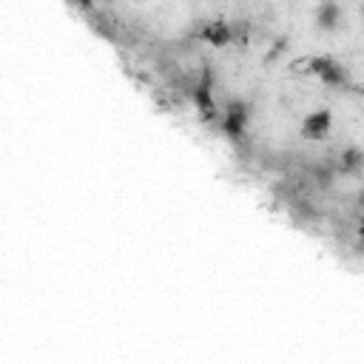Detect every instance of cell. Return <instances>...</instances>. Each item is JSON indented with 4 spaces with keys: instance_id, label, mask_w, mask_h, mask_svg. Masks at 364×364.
Masks as SVG:
<instances>
[{
    "instance_id": "1",
    "label": "cell",
    "mask_w": 364,
    "mask_h": 364,
    "mask_svg": "<svg viewBox=\"0 0 364 364\" xmlns=\"http://www.w3.org/2000/svg\"><path fill=\"white\" fill-rule=\"evenodd\" d=\"M330 126H333V114H330L328 109H319V112H314V114L304 117V123H302V137H304V140H322V137H328Z\"/></svg>"
},
{
    "instance_id": "2",
    "label": "cell",
    "mask_w": 364,
    "mask_h": 364,
    "mask_svg": "<svg viewBox=\"0 0 364 364\" xmlns=\"http://www.w3.org/2000/svg\"><path fill=\"white\" fill-rule=\"evenodd\" d=\"M339 23H342V9H339V4H336V0H325V4L316 9V26H319L322 32H336Z\"/></svg>"
},
{
    "instance_id": "3",
    "label": "cell",
    "mask_w": 364,
    "mask_h": 364,
    "mask_svg": "<svg viewBox=\"0 0 364 364\" xmlns=\"http://www.w3.org/2000/svg\"><path fill=\"white\" fill-rule=\"evenodd\" d=\"M194 102H196L202 120H214V117H217V106H214L211 86H208V83H199V86L194 88Z\"/></svg>"
},
{
    "instance_id": "4",
    "label": "cell",
    "mask_w": 364,
    "mask_h": 364,
    "mask_svg": "<svg viewBox=\"0 0 364 364\" xmlns=\"http://www.w3.org/2000/svg\"><path fill=\"white\" fill-rule=\"evenodd\" d=\"M202 40L214 43V46H228L234 40V32H231V26L225 20H214V23H208L202 29Z\"/></svg>"
},
{
    "instance_id": "5",
    "label": "cell",
    "mask_w": 364,
    "mask_h": 364,
    "mask_svg": "<svg viewBox=\"0 0 364 364\" xmlns=\"http://www.w3.org/2000/svg\"><path fill=\"white\" fill-rule=\"evenodd\" d=\"M364 168V151L361 148H344L342 151V157H339V166H336V171H342V174H358Z\"/></svg>"
},
{
    "instance_id": "6",
    "label": "cell",
    "mask_w": 364,
    "mask_h": 364,
    "mask_svg": "<svg viewBox=\"0 0 364 364\" xmlns=\"http://www.w3.org/2000/svg\"><path fill=\"white\" fill-rule=\"evenodd\" d=\"M319 80H322L325 86H347V83H350V77H347V69H344L342 63H336V60H333V63H330V66H328V69L319 74Z\"/></svg>"
},
{
    "instance_id": "7",
    "label": "cell",
    "mask_w": 364,
    "mask_h": 364,
    "mask_svg": "<svg viewBox=\"0 0 364 364\" xmlns=\"http://www.w3.org/2000/svg\"><path fill=\"white\" fill-rule=\"evenodd\" d=\"M225 117H231V120H239V123H245L248 126V120H250V106L245 100H228V106H225Z\"/></svg>"
},
{
    "instance_id": "8",
    "label": "cell",
    "mask_w": 364,
    "mask_h": 364,
    "mask_svg": "<svg viewBox=\"0 0 364 364\" xmlns=\"http://www.w3.org/2000/svg\"><path fill=\"white\" fill-rule=\"evenodd\" d=\"M330 63H333V58H314V60H307V72L310 74H322Z\"/></svg>"
},
{
    "instance_id": "9",
    "label": "cell",
    "mask_w": 364,
    "mask_h": 364,
    "mask_svg": "<svg viewBox=\"0 0 364 364\" xmlns=\"http://www.w3.org/2000/svg\"><path fill=\"white\" fill-rule=\"evenodd\" d=\"M316 180H319L322 188H328L330 180H333V168H330V166H319V168H316Z\"/></svg>"
},
{
    "instance_id": "10",
    "label": "cell",
    "mask_w": 364,
    "mask_h": 364,
    "mask_svg": "<svg viewBox=\"0 0 364 364\" xmlns=\"http://www.w3.org/2000/svg\"><path fill=\"white\" fill-rule=\"evenodd\" d=\"M80 4V9H91V0H77Z\"/></svg>"
},
{
    "instance_id": "11",
    "label": "cell",
    "mask_w": 364,
    "mask_h": 364,
    "mask_svg": "<svg viewBox=\"0 0 364 364\" xmlns=\"http://www.w3.org/2000/svg\"><path fill=\"white\" fill-rule=\"evenodd\" d=\"M358 205H361V211H364V191L358 194Z\"/></svg>"
},
{
    "instance_id": "12",
    "label": "cell",
    "mask_w": 364,
    "mask_h": 364,
    "mask_svg": "<svg viewBox=\"0 0 364 364\" xmlns=\"http://www.w3.org/2000/svg\"><path fill=\"white\" fill-rule=\"evenodd\" d=\"M358 234H361V236H364V222H361V228H358Z\"/></svg>"
},
{
    "instance_id": "13",
    "label": "cell",
    "mask_w": 364,
    "mask_h": 364,
    "mask_svg": "<svg viewBox=\"0 0 364 364\" xmlns=\"http://www.w3.org/2000/svg\"><path fill=\"white\" fill-rule=\"evenodd\" d=\"M106 4H114V0H106Z\"/></svg>"
},
{
    "instance_id": "14",
    "label": "cell",
    "mask_w": 364,
    "mask_h": 364,
    "mask_svg": "<svg viewBox=\"0 0 364 364\" xmlns=\"http://www.w3.org/2000/svg\"><path fill=\"white\" fill-rule=\"evenodd\" d=\"M361 12H364V6H361Z\"/></svg>"
}]
</instances>
